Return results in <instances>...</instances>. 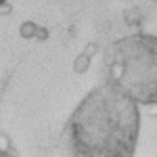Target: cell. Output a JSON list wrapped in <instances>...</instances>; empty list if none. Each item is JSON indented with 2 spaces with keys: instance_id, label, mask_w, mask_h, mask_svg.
<instances>
[{
  "instance_id": "277c9868",
  "label": "cell",
  "mask_w": 157,
  "mask_h": 157,
  "mask_svg": "<svg viewBox=\"0 0 157 157\" xmlns=\"http://www.w3.org/2000/svg\"><path fill=\"white\" fill-rule=\"evenodd\" d=\"M0 153H9V155H15V149L11 147V138L6 134H0Z\"/></svg>"
},
{
  "instance_id": "8992f818",
  "label": "cell",
  "mask_w": 157,
  "mask_h": 157,
  "mask_svg": "<svg viewBox=\"0 0 157 157\" xmlns=\"http://www.w3.org/2000/svg\"><path fill=\"white\" fill-rule=\"evenodd\" d=\"M34 38H38L40 42L48 40V29H46V27H40V25H38V29H36V36H34Z\"/></svg>"
},
{
  "instance_id": "6da1fadb",
  "label": "cell",
  "mask_w": 157,
  "mask_h": 157,
  "mask_svg": "<svg viewBox=\"0 0 157 157\" xmlns=\"http://www.w3.org/2000/svg\"><path fill=\"white\" fill-rule=\"evenodd\" d=\"M136 107V101L130 94H126L117 84L109 82L101 86L90 97L84 98V103L75 111L71 120L90 121L88 124H67L65 134H71L67 138L71 143L75 136L90 130L92 138H88L80 153H94V155H130L136 145L138 136V113H126L128 109Z\"/></svg>"
},
{
  "instance_id": "3957f363",
  "label": "cell",
  "mask_w": 157,
  "mask_h": 157,
  "mask_svg": "<svg viewBox=\"0 0 157 157\" xmlns=\"http://www.w3.org/2000/svg\"><path fill=\"white\" fill-rule=\"evenodd\" d=\"M36 29H38V25L34 23V21H23L21 27H19V34H21V38L29 40V38L36 36Z\"/></svg>"
},
{
  "instance_id": "7a4b0ae2",
  "label": "cell",
  "mask_w": 157,
  "mask_h": 157,
  "mask_svg": "<svg viewBox=\"0 0 157 157\" xmlns=\"http://www.w3.org/2000/svg\"><path fill=\"white\" fill-rule=\"evenodd\" d=\"M88 67H90V55H86V52L78 55L75 61H73V71L75 73H84V71H88Z\"/></svg>"
},
{
  "instance_id": "5b68a950",
  "label": "cell",
  "mask_w": 157,
  "mask_h": 157,
  "mask_svg": "<svg viewBox=\"0 0 157 157\" xmlns=\"http://www.w3.org/2000/svg\"><path fill=\"white\" fill-rule=\"evenodd\" d=\"M126 21L128 23H140V15L136 11H128L126 13Z\"/></svg>"
},
{
  "instance_id": "ba28073f",
  "label": "cell",
  "mask_w": 157,
  "mask_h": 157,
  "mask_svg": "<svg viewBox=\"0 0 157 157\" xmlns=\"http://www.w3.org/2000/svg\"><path fill=\"white\" fill-rule=\"evenodd\" d=\"M97 50H98V46L94 44V42H92V44H88V46L84 48V52H86V55H90V57H92V55H94Z\"/></svg>"
},
{
  "instance_id": "9c48e42d",
  "label": "cell",
  "mask_w": 157,
  "mask_h": 157,
  "mask_svg": "<svg viewBox=\"0 0 157 157\" xmlns=\"http://www.w3.org/2000/svg\"><path fill=\"white\" fill-rule=\"evenodd\" d=\"M149 115H153V117H157V101H153V103H149Z\"/></svg>"
},
{
  "instance_id": "30bf717a",
  "label": "cell",
  "mask_w": 157,
  "mask_h": 157,
  "mask_svg": "<svg viewBox=\"0 0 157 157\" xmlns=\"http://www.w3.org/2000/svg\"><path fill=\"white\" fill-rule=\"evenodd\" d=\"M155 2H157V0H155Z\"/></svg>"
},
{
  "instance_id": "52a82bcc",
  "label": "cell",
  "mask_w": 157,
  "mask_h": 157,
  "mask_svg": "<svg viewBox=\"0 0 157 157\" xmlns=\"http://www.w3.org/2000/svg\"><path fill=\"white\" fill-rule=\"evenodd\" d=\"M11 11H13V9H11V4H6V2L2 0V2H0V15H9Z\"/></svg>"
}]
</instances>
